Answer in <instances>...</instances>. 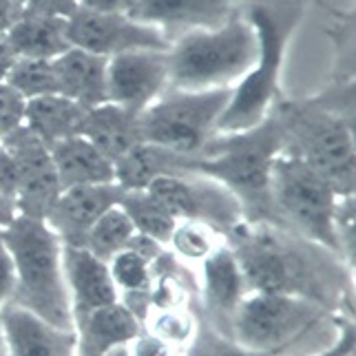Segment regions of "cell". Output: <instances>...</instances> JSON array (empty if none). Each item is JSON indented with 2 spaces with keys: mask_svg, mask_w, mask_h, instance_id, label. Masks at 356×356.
Segmentation results:
<instances>
[{
  "mask_svg": "<svg viewBox=\"0 0 356 356\" xmlns=\"http://www.w3.org/2000/svg\"><path fill=\"white\" fill-rule=\"evenodd\" d=\"M248 292L292 294L327 308L334 288V254L268 222H243L228 235Z\"/></svg>",
  "mask_w": 356,
  "mask_h": 356,
  "instance_id": "cell-1",
  "label": "cell"
},
{
  "mask_svg": "<svg viewBox=\"0 0 356 356\" xmlns=\"http://www.w3.org/2000/svg\"><path fill=\"white\" fill-rule=\"evenodd\" d=\"M284 146V131L275 113H270L252 129L213 135L193 155L168 151V162L173 175L197 173L226 186L241 204L245 222L273 224L270 170Z\"/></svg>",
  "mask_w": 356,
  "mask_h": 356,
  "instance_id": "cell-2",
  "label": "cell"
},
{
  "mask_svg": "<svg viewBox=\"0 0 356 356\" xmlns=\"http://www.w3.org/2000/svg\"><path fill=\"white\" fill-rule=\"evenodd\" d=\"M259 42L257 60L232 87L217 133L245 131L266 120L279 102L281 69L294 29L303 16V0H250L243 7Z\"/></svg>",
  "mask_w": 356,
  "mask_h": 356,
  "instance_id": "cell-3",
  "label": "cell"
},
{
  "mask_svg": "<svg viewBox=\"0 0 356 356\" xmlns=\"http://www.w3.org/2000/svg\"><path fill=\"white\" fill-rule=\"evenodd\" d=\"M0 232L16 268V288L9 303L20 305L56 327L73 330L63 243L58 235L42 219L24 215H18Z\"/></svg>",
  "mask_w": 356,
  "mask_h": 356,
  "instance_id": "cell-4",
  "label": "cell"
},
{
  "mask_svg": "<svg viewBox=\"0 0 356 356\" xmlns=\"http://www.w3.org/2000/svg\"><path fill=\"white\" fill-rule=\"evenodd\" d=\"M257 51V33L243 9L215 27L188 29L170 40L168 47L170 87H235L252 67Z\"/></svg>",
  "mask_w": 356,
  "mask_h": 356,
  "instance_id": "cell-5",
  "label": "cell"
},
{
  "mask_svg": "<svg viewBox=\"0 0 356 356\" xmlns=\"http://www.w3.org/2000/svg\"><path fill=\"white\" fill-rule=\"evenodd\" d=\"M273 113L284 131V149L297 153L339 195H354L356 155L350 118L325 100L277 102Z\"/></svg>",
  "mask_w": 356,
  "mask_h": 356,
  "instance_id": "cell-6",
  "label": "cell"
},
{
  "mask_svg": "<svg viewBox=\"0 0 356 356\" xmlns=\"http://www.w3.org/2000/svg\"><path fill=\"white\" fill-rule=\"evenodd\" d=\"M343 195L323 175L288 149L275 157L270 170L273 224L341 254L337 237V206Z\"/></svg>",
  "mask_w": 356,
  "mask_h": 356,
  "instance_id": "cell-7",
  "label": "cell"
},
{
  "mask_svg": "<svg viewBox=\"0 0 356 356\" xmlns=\"http://www.w3.org/2000/svg\"><path fill=\"white\" fill-rule=\"evenodd\" d=\"M232 87L175 89L170 87L140 113L144 144L177 155L202 151L217 135V124L230 102Z\"/></svg>",
  "mask_w": 356,
  "mask_h": 356,
  "instance_id": "cell-8",
  "label": "cell"
},
{
  "mask_svg": "<svg viewBox=\"0 0 356 356\" xmlns=\"http://www.w3.org/2000/svg\"><path fill=\"white\" fill-rule=\"evenodd\" d=\"M327 316L321 303L292 294L248 292L232 312L228 337L239 346L277 354Z\"/></svg>",
  "mask_w": 356,
  "mask_h": 356,
  "instance_id": "cell-9",
  "label": "cell"
},
{
  "mask_svg": "<svg viewBox=\"0 0 356 356\" xmlns=\"http://www.w3.org/2000/svg\"><path fill=\"white\" fill-rule=\"evenodd\" d=\"M153 197L173 215L177 222H200L217 230L219 235H230L245 222L243 208L226 186L219 181L197 175L177 173L162 175L146 188Z\"/></svg>",
  "mask_w": 356,
  "mask_h": 356,
  "instance_id": "cell-10",
  "label": "cell"
},
{
  "mask_svg": "<svg viewBox=\"0 0 356 356\" xmlns=\"http://www.w3.org/2000/svg\"><path fill=\"white\" fill-rule=\"evenodd\" d=\"M69 44L102 58H113L140 49L168 51V35L153 24L135 20L129 14H100V11L76 9L67 18Z\"/></svg>",
  "mask_w": 356,
  "mask_h": 356,
  "instance_id": "cell-11",
  "label": "cell"
},
{
  "mask_svg": "<svg viewBox=\"0 0 356 356\" xmlns=\"http://www.w3.org/2000/svg\"><path fill=\"white\" fill-rule=\"evenodd\" d=\"M0 144L14 157L18 168V215L44 222L58 195L63 193L56 175L51 151L27 127H20L14 133H9L7 138L0 140Z\"/></svg>",
  "mask_w": 356,
  "mask_h": 356,
  "instance_id": "cell-12",
  "label": "cell"
},
{
  "mask_svg": "<svg viewBox=\"0 0 356 356\" xmlns=\"http://www.w3.org/2000/svg\"><path fill=\"white\" fill-rule=\"evenodd\" d=\"M168 89V51L140 49V51H127L108 58L106 102L133 113H142Z\"/></svg>",
  "mask_w": 356,
  "mask_h": 356,
  "instance_id": "cell-13",
  "label": "cell"
},
{
  "mask_svg": "<svg viewBox=\"0 0 356 356\" xmlns=\"http://www.w3.org/2000/svg\"><path fill=\"white\" fill-rule=\"evenodd\" d=\"M124 188L111 184H91V186L65 188L58 195L56 204L44 217L47 226L51 228L63 245H82L87 232L108 208L120 204Z\"/></svg>",
  "mask_w": 356,
  "mask_h": 356,
  "instance_id": "cell-14",
  "label": "cell"
},
{
  "mask_svg": "<svg viewBox=\"0 0 356 356\" xmlns=\"http://www.w3.org/2000/svg\"><path fill=\"white\" fill-rule=\"evenodd\" d=\"M248 3L250 0H133L129 16L159 27L173 40L188 29L222 24Z\"/></svg>",
  "mask_w": 356,
  "mask_h": 356,
  "instance_id": "cell-15",
  "label": "cell"
},
{
  "mask_svg": "<svg viewBox=\"0 0 356 356\" xmlns=\"http://www.w3.org/2000/svg\"><path fill=\"white\" fill-rule=\"evenodd\" d=\"M0 337L7 356H76V330H63L16 303L0 310Z\"/></svg>",
  "mask_w": 356,
  "mask_h": 356,
  "instance_id": "cell-16",
  "label": "cell"
},
{
  "mask_svg": "<svg viewBox=\"0 0 356 356\" xmlns=\"http://www.w3.org/2000/svg\"><path fill=\"white\" fill-rule=\"evenodd\" d=\"M63 270L71 303L73 330L93 310L120 301V290L111 277L108 264L97 259L82 245H63Z\"/></svg>",
  "mask_w": 356,
  "mask_h": 356,
  "instance_id": "cell-17",
  "label": "cell"
},
{
  "mask_svg": "<svg viewBox=\"0 0 356 356\" xmlns=\"http://www.w3.org/2000/svg\"><path fill=\"white\" fill-rule=\"evenodd\" d=\"M204 303L213 316V325L217 332L228 337V325L232 312L237 310L239 301L248 294L239 264L228 245L208 254L204 259Z\"/></svg>",
  "mask_w": 356,
  "mask_h": 356,
  "instance_id": "cell-18",
  "label": "cell"
},
{
  "mask_svg": "<svg viewBox=\"0 0 356 356\" xmlns=\"http://www.w3.org/2000/svg\"><path fill=\"white\" fill-rule=\"evenodd\" d=\"M80 135L87 138L108 162H113V166L135 146L144 144L140 113L127 111L111 102L87 108Z\"/></svg>",
  "mask_w": 356,
  "mask_h": 356,
  "instance_id": "cell-19",
  "label": "cell"
},
{
  "mask_svg": "<svg viewBox=\"0 0 356 356\" xmlns=\"http://www.w3.org/2000/svg\"><path fill=\"white\" fill-rule=\"evenodd\" d=\"M51 63L60 95L78 102L84 108H93L106 102V58L71 47L63 56L54 58Z\"/></svg>",
  "mask_w": 356,
  "mask_h": 356,
  "instance_id": "cell-20",
  "label": "cell"
},
{
  "mask_svg": "<svg viewBox=\"0 0 356 356\" xmlns=\"http://www.w3.org/2000/svg\"><path fill=\"white\" fill-rule=\"evenodd\" d=\"M49 151H51L56 175L63 191L73 186H91V184L115 181L113 162H108L82 135H73V138H67L63 142L49 146Z\"/></svg>",
  "mask_w": 356,
  "mask_h": 356,
  "instance_id": "cell-21",
  "label": "cell"
},
{
  "mask_svg": "<svg viewBox=\"0 0 356 356\" xmlns=\"http://www.w3.org/2000/svg\"><path fill=\"white\" fill-rule=\"evenodd\" d=\"M142 327L144 323H140L122 301L102 305L76 325L78 354L102 356L111 348L129 346L142 332Z\"/></svg>",
  "mask_w": 356,
  "mask_h": 356,
  "instance_id": "cell-22",
  "label": "cell"
},
{
  "mask_svg": "<svg viewBox=\"0 0 356 356\" xmlns=\"http://www.w3.org/2000/svg\"><path fill=\"white\" fill-rule=\"evenodd\" d=\"M87 108L65 95L33 97L24 108V127H27L42 144L54 146L73 135H80Z\"/></svg>",
  "mask_w": 356,
  "mask_h": 356,
  "instance_id": "cell-23",
  "label": "cell"
},
{
  "mask_svg": "<svg viewBox=\"0 0 356 356\" xmlns=\"http://www.w3.org/2000/svg\"><path fill=\"white\" fill-rule=\"evenodd\" d=\"M7 38L18 58L54 60L71 49L67 38V18L20 14Z\"/></svg>",
  "mask_w": 356,
  "mask_h": 356,
  "instance_id": "cell-24",
  "label": "cell"
},
{
  "mask_svg": "<svg viewBox=\"0 0 356 356\" xmlns=\"http://www.w3.org/2000/svg\"><path fill=\"white\" fill-rule=\"evenodd\" d=\"M118 206L131 219L135 232H142V235L153 237L162 245H168L177 219L149 191H124Z\"/></svg>",
  "mask_w": 356,
  "mask_h": 356,
  "instance_id": "cell-25",
  "label": "cell"
},
{
  "mask_svg": "<svg viewBox=\"0 0 356 356\" xmlns=\"http://www.w3.org/2000/svg\"><path fill=\"white\" fill-rule=\"evenodd\" d=\"M173 175L168 162V151L153 144H140L115 164V184L124 191H146L151 181Z\"/></svg>",
  "mask_w": 356,
  "mask_h": 356,
  "instance_id": "cell-26",
  "label": "cell"
},
{
  "mask_svg": "<svg viewBox=\"0 0 356 356\" xmlns=\"http://www.w3.org/2000/svg\"><path fill=\"white\" fill-rule=\"evenodd\" d=\"M133 232L135 228L131 224V219L115 204L91 226V230L87 232V239H84V248L91 254H95L97 259L108 264L118 252L127 248Z\"/></svg>",
  "mask_w": 356,
  "mask_h": 356,
  "instance_id": "cell-27",
  "label": "cell"
},
{
  "mask_svg": "<svg viewBox=\"0 0 356 356\" xmlns=\"http://www.w3.org/2000/svg\"><path fill=\"white\" fill-rule=\"evenodd\" d=\"M5 82L14 87L24 100L42 95H56L58 93V80L51 60H35V58H16L11 65Z\"/></svg>",
  "mask_w": 356,
  "mask_h": 356,
  "instance_id": "cell-28",
  "label": "cell"
},
{
  "mask_svg": "<svg viewBox=\"0 0 356 356\" xmlns=\"http://www.w3.org/2000/svg\"><path fill=\"white\" fill-rule=\"evenodd\" d=\"M217 237H219V232L213 230L211 226L181 219V222H177L173 228V235H170L168 245L173 248V252L184 257V259L204 261L208 254H213L219 245H222V243H217Z\"/></svg>",
  "mask_w": 356,
  "mask_h": 356,
  "instance_id": "cell-29",
  "label": "cell"
},
{
  "mask_svg": "<svg viewBox=\"0 0 356 356\" xmlns=\"http://www.w3.org/2000/svg\"><path fill=\"white\" fill-rule=\"evenodd\" d=\"M149 321V332L159 337L162 341L175 346L177 350L181 346H188L195 337V318L179 308H153L146 316Z\"/></svg>",
  "mask_w": 356,
  "mask_h": 356,
  "instance_id": "cell-30",
  "label": "cell"
},
{
  "mask_svg": "<svg viewBox=\"0 0 356 356\" xmlns=\"http://www.w3.org/2000/svg\"><path fill=\"white\" fill-rule=\"evenodd\" d=\"M108 270L115 281V286L122 292H140V290H151L153 286V273L151 264L144 261L131 250L118 252L111 261H108Z\"/></svg>",
  "mask_w": 356,
  "mask_h": 356,
  "instance_id": "cell-31",
  "label": "cell"
},
{
  "mask_svg": "<svg viewBox=\"0 0 356 356\" xmlns=\"http://www.w3.org/2000/svg\"><path fill=\"white\" fill-rule=\"evenodd\" d=\"M184 356H273L266 352H254L239 346L235 339H230L215 327L204 325L195 332Z\"/></svg>",
  "mask_w": 356,
  "mask_h": 356,
  "instance_id": "cell-32",
  "label": "cell"
},
{
  "mask_svg": "<svg viewBox=\"0 0 356 356\" xmlns=\"http://www.w3.org/2000/svg\"><path fill=\"white\" fill-rule=\"evenodd\" d=\"M24 108L27 100L5 80H0V140L24 127Z\"/></svg>",
  "mask_w": 356,
  "mask_h": 356,
  "instance_id": "cell-33",
  "label": "cell"
},
{
  "mask_svg": "<svg viewBox=\"0 0 356 356\" xmlns=\"http://www.w3.org/2000/svg\"><path fill=\"white\" fill-rule=\"evenodd\" d=\"M78 9V0H22L20 14L69 18Z\"/></svg>",
  "mask_w": 356,
  "mask_h": 356,
  "instance_id": "cell-34",
  "label": "cell"
},
{
  "mask_svg": "<svg viewBox=\"0 0 356 356\" xmlns=\"http://www.w3.org/2000/svg\"><path fill=\"white\" fill-rule=\"evenodd\" d=\"M131 356H181V352L151 332H142L129 343Z\"/></svg>",
  "mask_w": 356,
  "mask_h": 356,
  "instance_id": "cell-35",
  "label": "cell"
},
{
  "mask_svg": "<svg viewBox=\"0 0 356 356\" xmlns=\"http://www.w3.org/2000/svg\"><path fill=\"white\" fill-rule=\"evenodd\" d=\"M16 288V268H14V259L5 245L3 232H0V310L3 305L11 301V294H14Z\"/></svg>",
  "mask_w": 356,
  "mask_h": 356,
  "instance_id": "cell-36",
  "label": "cell"
},
{
  "mask_svg": "<svg viewBox=\"0 0 356 356\" xmlns=\"http://www.w3.org/2000/svg\"><path fill=\"white\" fill-rule=\"evenodd\" d=\"M0 193L5 197L14 200L16 202V195H18V168L14 157H11L5 146L0 144Z\"/></svg>",
  "mask_w": 356,
  "mask_h": 356,
  "instance_id": "cell-37",
  "label": "cell"
},
{
  "mask_svg": "<svg viewBox=\"0 0 356 356\" xmlns=\"http://www.w3.org/2000/svg\"><path fill=\"white\" fill-rule=\"evenodd\" d=\"M127 250H131V252H135L138 257H142L144 261L153 264L157 257L164 252V245L159 243V241H155L153 237L142 235V232H133V237L127 243Z\"/></svg>",
  "mask_w": 356,
  "mask_h": 356,
  "instance_id": "cell-38",
  "label": "cell"
},
{
  "mask_svg": "<svg viewBox=\"0 0 356 356\" xmlns=\"http://www.w3.org/2000/svg\"><path fill=\"white\" fill-rule=\"evenodd\" d=\"M133 0H78L80 9L100 11V14H129Z\"/></svg>",
  "mask_w": 356,
  "mask_h": 356,
  "instance_id": "cell-39",
  "label": "cell"
},
{
  "mask_svg": "<svg viewBox=\"0 0 356 356\" xmlns=\"http://www.w3.org/2000/svg\"><path fill=\"white\" fill-rule=\"evenodd\" d=\"M352 352H354V325L343 323L337 346H332L327 352H321L318 356H352Z\"/></svg>",
  "mask_w": 356,
  "mask_h": 356,
  "instance_id": "cell-40",
  "label": "cell"
},
{
  "mask_svg": "<svg viewBox=\"0 0 356 356\" xmlns=\"http://www.w3.org/2000/svg\"><path fill=\"white\" fill-rule=\"evenodd\" d=\"M20 18V5L14 0H0V33H7Z\"/></svg>",
  "mask_w": 356,
  "mask_h": 356,
  "instance_id": "cell-41",
  "label": "cell"
},
{
  "mask_svg": "<svg viewBox=\"0 0 356 356\" xmlns=\"http://www.w3.org/2000/svg\"><path fill=\"white\" fill-rule=\"evenodd\" d=\"M16 58L18 56L14 51V47H11L7 33H0V80L7 78V73H9L11 65L16 63Z\"/></svg>",
  "mask_w": 356,
  "mask_h": 356,
  "instance_id": "cell-42",
  "label": "cell"
},
{
  "mask_svg": "<svg viewBox=\"0 0 356 356\" xmlns=\"http://www.w3.org/2000/svg\"><path fill=\"white\" fill-rule=\"evenodd\" d=\"M18 217V206L14 200L5 197L3 193H0V230H5L14 219Z\"/></svg>",
  "mask_w": 356,
  "mask_h": 356,
  "instance_id": "cell-43",
  "label": "cell"
},
{
  "mask_svg": "<svg viewBox=\"0 0 356 356\" xmlns=\"http://www.w3.org/2000/svg\"><path fill=\"white\" fill-rule=\"evenodd\" d=\"M102 356H131V350H129V346H118V348H111L108 352H104Z\"/></svg>",
  "mask_w": 356,
  "mask_h": 356,
  "instance_id": "cell-44",
  "label": "cell"
},
{
  "mask_svg": "<svg viewBox=\"0 0 356 356\" xmlns=\"http://www.w3.org/2000/svg\"><path fill=\"white\" fill-rule=\"evenodd\" d=\"M0 356H7V354H5V343H3V337H0Z\"/></svg>",
  "mask_w": 356,
  "mask_h": 356,
  "instance_id": "cell-45",
  "label": "cell"
},
{
  "mask_svg": "<svg viewBox=\"0 0 356 356\" xmlns=\"http://www.w3.org/2000/svg\"><path fill=\"white\" fill-rule=\"evenodd\" d=\"M76 356H97V354H76Z\"/></svg>",
  "mask_w": 356,
  "mask_h": 356,
  "instance_id": "cell-46",
  "label": "cell"
},
{
  "mask_svg": "<svg viewBox=\"0 0 356 356\" xmlns=\"http://www.w3.org/2000/svg\"><path fill=\"white\" fill-rule=\"evenodd\" d=\"M14 3H18V5H20V3H22V0H14Z\"/></svg>",
  "mask_w": 356,
  "mask_h": 356,
  "instance_id": "cell-47",
  "label": "cell"
}]
</instances>
